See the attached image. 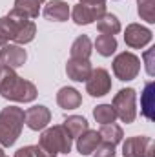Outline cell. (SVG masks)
Masks as SVG:
<instances>
[{"label":"cell","mask_w":155,"mask_h":157,"mask_svg":"<svg viewBox=\"0 0 155 157\" xmlns=\"http://www.w3.org/2000/svg\"><path fill=\"white\" fill-rule=\"evenodd\" d=\"M0 95L13 102H31L37 99L39 91L31 80L18 77L11 68L0 66Z\"/></svg>","instance_id":"cell-1"},{"label":"cell","mask_w":155,"mask_h":157,"mask_svg":"<svg viewBox=\"0 0 155 157\" xmlns=\"http://www.w3.org/2000/svg\"><path fill=\"white\" fill-rule=\"evenodd\" d=\"M37 35V26L33 20L24 18L13 11H9L6 17L0 18V48L9 44V40H15L18 46L29 44Z\"/></svg>","instance_id":"cell-2"},{"label":"cell","mask_w":155,"mask_h":157,"mask_svg":"<svg viewBox=\"0 0 155 157\" xmlns=\"http://www.w3.org/2000/svg\"><path fill=\"white\" fill-rule=\"evenodd\" d=\"M39 146L47 155L57 157L59 154H70L73 146V137L62 124H55L51 128H44L39 139Z\"/></svg>","instance_id":"cell-3"},{"label":"cell","mask_w":155,"mask_h":157,"mask_svg":"<svg viewBox=\"0 0 155 157\" xmlns=\"http://www.w3.org/2000/svg\"><path fill=\"white\" fill-rule=\"evenodd\" d=\"M24 110L17 106L2 108L0 112V146H13L24 128Z\"/></svg>","instance_id":"cell-4"},{"label":"cell","mask_w":155,"mask_h":157,"mask_svg":"<svg viewBox=\"0 0 155 157\" xmlns=\"http://www.w3.org/2000/svg\"><path fill=\"white\" fill-rule=\"evenodd\" d=\"M112 108L115 110L117 119H120L122 122L130 124L137 117V93L133 88H124L119 93H115L113 101H112Z\"/></svg>","instance_id":"cell-5"},{"label":"cell","mask_w":155,"mask_h":157,"mask_svg":"<svg viewBox=\"0 0 155 157\" xmlns=\"http://www.w3.org/2000/svg\"><path fill=\"white\" fill-rule=\"evenodd\" d=\"M112 68L119 80H133L141 71V59L131 51H122L113 59Z\"/></svg>","instance_id":"cell-6"},{"label":"cell","mask_w":155,"mask_h":157,"mask_svg":"<svg viewBox=\"0 0 155 157\" xmlns=\"http://www.w3.org/2000/svg\"><path fill=\"white\" fill-rule=\"evenodd\" d=\"M124 157H155V144L152 137H130L122 144Z\"/></svg>","instance_id":"cell-7"},{"label":"cell","mask_w":155,"mask_h":157,"mask_svg":"<svg viewBox=\"0 0 155 157\" xmlns=\"http://www.w3.org/2000/svg\"><path fill=\"white\" fill-rule=\"evenodd\" d=\"M106 13V4H77L71 9V18L77 26H88L97 22Z\"/></svg>","instance_id":"cell-8"},{"label":"cell","mask_w":155,"mask_h":157,"mask_svg":"<svg viewBox=\"0 0 155 157\" xmlns=\"http://www.w3.org/2000/svg\"><path fill=\"white\" fill-rule=\"evenodd\" d=\"M110 90H112V77H110L108 70H104V68L93 70L86 80V91L91 97H104L106 93H110Z\"/></svg>","instance_id":"cell-9"},{"label":"cell","mask_w":155,"mask_h":157,"mask_svg":"<svg viewBox=\"0 0 155 157\" xmlns=\"http://www.w3.org/2000/svg\"><path fill=\"white\" fill-rule=\"evenodd\" d=\"M28 60V53L22 46L18 44H6L0 49V66L17 70L20 66H24Z\"/></svg>","instance_id":"cell-10"},{"label":"cell","mask_w":155,"mask_h":157,"mask_svg":"<svg viewBox=\"0 0 155 157\" xmlns=\"http://www.w3.org/2000/svg\"><path fill=\"white\" fill-rule=\"evenodd\" d=\"M152 31L141 24H130L124 31V42L126 46L133 48V49H141L144 46H148L152 42Z\"/></svg>","instance_id":"cell-11"},{"label":"cell","mask_w":155,"mask_h":157,"mask_svg":"<svg viewBox=\"0 0 155 157\" xmlns=\"http://www.w3.org/2000/svg\"><path fill=\"white\" fill-rule=\"evenodd\" d=\"M24 115H26L24 122H26L28 128L33 130V132L44 130V128L49 124V121H51V112H49V108H46V106H42V104H37V106L28 108V110L24 112Z\"/></svg>","instance_id":"cell-12"},{"label":"cell","mask_w":155,"mask_h":157,"mask_svg":"<svg viewBox=\"0 0 155 157\" xmlns=\"http://www.w3.org/2000/svg\"><path fill=\"white\" fill-rule=\"evenodd\" d=\"M93 68L89 60H77V59H70L66 64V73L68 77L75 82H86L88 77L91 75Z\"/></svg>","instance_id":"cell-13"},{"label":"cell","mask_w":155,"mask_h":157,"mask_svg":"<svg viewBox=\"0 0 155 157\" xmlns=\"http://www.w3.org/2000/svg\"><path fill=\"white\" fill-rule=\"evenodd\" d=\"M70 15H71V9L62 0H51L44 7V17L49 22H66L70 18Z\"/></svg>","instance_id":"cell-14"},{"label":"cell","mask_w":155,"mask_h":157,"mask_svg":"<svg viewBox=\"0 0 155 157\" xmlns=\"http://www.w3.org/2000/svg\"><path fill=\"white\" fill-rule=\"evenodd\" d=\"M100 143H102L100 133H99L97 130H89V128H88L82 135L77 137V152L80 155H91L93 150H95Z\"/></svg>","instance_id":"cell-15"},{"label":"cell","mask_w":155,"mask_h":157,"mask_svg":"<svg viewBox=\"0 0 155 157\" xmlns=\"http://www.w3.org/2000/svg\"><path fill=\"white\" fill-rule=\"evenodd\" d=\"M57 104L62 110H75L82 104V95L71 86H64L57 91Z\"/></svg>","instance_id":"cell-16"},{"label":"cell","mask_w":155,"mask_h":157,"mask_svg":"<svg viewBox=\"0 0 155 157\" xmlns=\"http://www.w3.org/2000/svg\"><path fill=\"white\" fill-rule=\"evenodd\" d=\"M91 51H93V44L88 35H80L73 40L71 44V49H70V59H77V60H89L91 57Z\"/></svg>","instance_id":"cell-17"},{"label":"cell","mask_w":155,"mask_h":157,"mask_svg":"<svg viewBox=\"0 0 155 157\" xmlns=\"http://www.w3.org/2000/svg\"><path fill=\"white\" fill-rule=\"evenodd\" d=\"M153 88L155 84L152 80H148L144 84V90L141 93V113L148 121L155 119V101H153Z\"/></svg>","instance_id":"cell-18"},{"label":"cell","mask_w":155,"mask_h":157,"mask_svg":"<svg viewBox=\"0 0 155 157\" xmlns=\"http://www.w3.org/2000/svg\"><path fill=\"white\" fill-rule=\"evenodd\" d=\"M40 6L39 2H35V0H15V4H13V13H17V15H20V17H24V18H29V20H33V18H37L39 17V11H40Z\"/></svg>","instance_id":"cell-19"},{"label":"cell","mask_w":155,"mask_h":157,"mask_svg":"<svg viewBox=\"0 0 155 157\" xmlns=\"http://www.w3.org/2000/svg\"><path fill=\"white\" fill-rule=\"evenodd\" d=\"M97 29L100 31V35H113L120 31V22L115 15L112 13H104L99 20H97Z\"/></svg>","instance_id":"cell-20"},{"label":"cell","mask_w":155,"mask_h":157,"mask_svg":"<svg viewBox=\"0 0 155 157\" xmlns=\"http://www.w3.org/2000/svg\"><path fill=\"white\" fill-rule=\"evenodd\" d=\"M62 126L70 132V135L73 139H77L78 135H82L89 128V122L86 121V117H82V115H70V117L64 119V124Z\"/></svg>","instance_id":"cell-21"},{"label":"cell","mask_w":155,"mask_h":157,"mask_svg":"<svg viewBox=\"0 0 155 157\" xmlns=\"http://www.w3.org/2000/svg\"><path fill=\"white\" fill-rule=\"evenodd\" d=\"M99 133H100V139H102L104 143H110V144H119V143L122 141V137H124L122 128H120L119 124H115V122H112V124H102L100 130H99Z\"/></svg>","instance_id":"cell-22"},{"label":"cell","mask_w":155,"mask_h":157,"mask_svg":"<svg viewBox=\"0 0 155 157\" xmlns=\"http://www.w3.org/2000/svg\"><path fill=\"white\" fill-rule=\"evenodd\" d=\"M95 49L102 57H112L117 49V39L113 35H99L95 40Z\"/></svg>","instance_id":"cell-23"},{"label":"cell","mask_w":155,"mask_h":157,"mask_svg":"<svg viewBox=\"0 0 155 157\" xmlns=\"http://www.w3.org/2000/svg\"><path fill=\"white\" fill-rule=\"evenodd\" d=\"M93 117L97 122L100 124H112L117 121L115 110L112 108V104H99L95 110H93Z\"/></svg>","instance_id":"cell-24"},{"label":"cell","mask_w":155,"mask_h":157,"mask_svg":"<svg viewBox=\"0 0 155 157\" xmlns=\"http://www.w3.org/2000/svg\"><path fill=\"white\" fill-rule=\"evenodd\" d=\"M137 11L139 17L148 24L155 22V0H137Z\"/></svg>","instance_id":"cell-25"},{"label":"cell","mask_w":155,"mask_h":157,"mask_svg":"<svg viewBox=\"0 0 155 157\" xmlns=\"http://www.w3.org/2000/svg\"><path fill=\"white\" fill-rule=\"evenodd\" d=\"M93 157H115V144H110V143L102 141L93 150Z\"/></svg>","instance_id":"cell-26"},{"label":"cell","mask_w":155,"mask_h":157,"mask_svg":"<svg viewBox=\"0 0 155 157\" xmlns=\"http://www.w3.org/2000/svg\"><path fill=\"white\" fill-rule=\"evenodd\" d=\"M155 53V48H150L146 53H144V60H146V73L150 75V77H153V60H152V57H153Z\"/></svg>","instance_id":"cell-27"},{"label":"cell","mask_w":155,"mask_h":157,"mask_svg":"<svg viewBox=\"0 0 155 157\" xmlns=\"http://www.w3.org/2000/svg\"><path fill=\"white\" fill-rule=\"evenodd\" d=\"M15 157H37L35 155V146H22L15 152Z\"/></svg>","instance_id":"cell-28"},{"label":"cell","mask_w":155,"mask_h":157,"mask_svg":"<svg viewBox=\"0 0 155 157\" xmlns=\"http://www.w3.org/2000/svg\"><path fill=\"white\" fill-rule=\"evenodd\" d=\"M106 0H78V4H104Z\"/></svg>","instance_id":"cell-29"},{"label":"cell","mask_w":155,"mask_h":157,"mask_svg":"<svg viewBox=\"0 0 155 157\" xmlns=\"http://www.w3.org/2000/svg\"><path fill=\"white\" fill-rule=\"evenodd\" d=\"M0 157H7L6 154H4V150H2V146H0Z\"/></svg>","instance_id":"cell-30"},{"label":"cell","mask_w":155,"mask_h":157,"mask_svg":"<svg viewBox=\"0 0 155 157\" xmlns=\"http://www.w3.org/2000/svg\"><path fill=\"white\" fill-rule=\"evenodd\" d=\"M35 2H39V4H44V2H46V0H35Z\"/></svg>","instance_id":"cell-31"}]
</instances>
